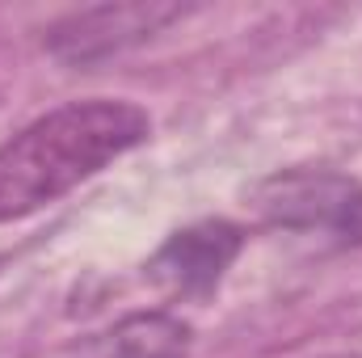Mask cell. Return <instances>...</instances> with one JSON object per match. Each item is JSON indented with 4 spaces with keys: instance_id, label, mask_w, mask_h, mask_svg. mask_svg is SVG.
Segmentation results:
<instances>
[{
    "instance_id": "obj_1",
    "label": "cell",
    "mask_w": 362,
    "mask_h": 358,
    "mask_svg": "<svg viewBox=\"0 0 362 358\" xmlns=\"http://www.w3.org/2000/svg\"><path fill=\"white\" fill-rule=\"evenodd\" d=\"M152 135L144 105L122 97L68 101L0 144V224L25 219Z\"/></svg>"
},
{
    "instance_id": "obj_5",
    "label": "cell",
    "mask_w": 362,
    "mask_h": 358,
    "mask_svg": "<svg viewBox=\"0 0 362 358\" xmlns=\"http://www.w3.org/2000/svg\"><path fill=\"white\" fill-rule=\"evenodd\" d=\"M189 354V325L169 312H139L114 329L110 358H185Z\"/></svg>"
},
{
    "instance_id": "obj_3",
    "label": "cell",
    "mask_w": 362,
    "mask_h": 358,
    "mask_svg": "<svg viewBox=\"0 0 362 358\" xmlns=\"http://www.w3.org/2000/svg\"><path fill=\"white\" fill-rule=\"evenodd\" d=\"M240 245H245V232L228 219L189 224L156 249V258L148 262V278L160 282L169 295L206 299L219 287V278L228 274V266L236 262Z\"/></svg>"
},
{
    "instance_id": "obj_2",
    "label": "cell",
    "mask_w": 362,
    "mask_h": 358,
    "mask_svg": "<svg viewBox=\"0 0 362 358\" xmlns=\"http://www.w3.org/2000/svg\"><path fill=\"white\" fill-rule=\"evenodd\" d=\"M257 211L295 232H320L337 245L362 241V181L333 169H291L257 185Z\"/></svg>"
},
{
    "instance_id": "obj_6",
    "label": "cell",
    "mask_w": 362,
    "mask_h": 358,
    "mask_svg": "<svg viewBox=\"0 0 362 358\" xmlns=\"http://www.w3.org/2000/svg\"><path fill=\"white\" fill-rule=\"evenodd\" d=\"M341 358H354V354H341Z\"/></svg>"
},
{
    "instance_id": "obj_4",
    "label": "cell",
    "mask_w": 362,
    "mask_h": 358,
    "mask_svg": "<svg viewBox=\"0 0 362 358\" xmlns=\"http://www.w3.org/2000/svg\"><path fill=\"white\" fill-rule=\"evenodd\" d=\"M97 17L105 25L93 21V13L72 17L68 25H59L51 34V47L64 59H93V55H110L122 42H135L144 34H152L160 21L173 17V8H97Z\"/></svg>"
}]
</instances>
